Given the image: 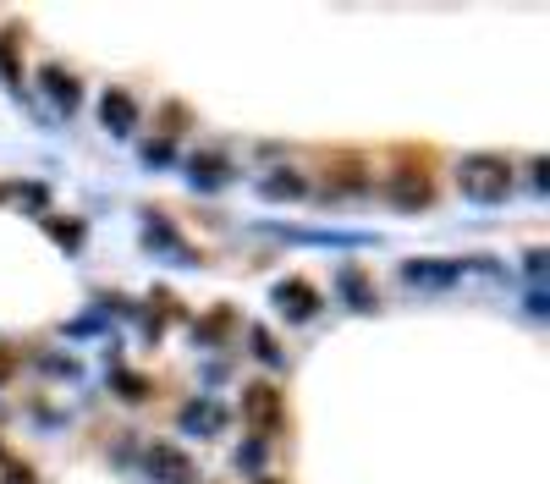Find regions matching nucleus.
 I'll return each mask as SVG.
<instances>
[{
	"mask_svg": "<svg viewBox=\"0 0 550 484\" xmlns=\"http://www.w3.org/2000/svg\"><path fill=\"white\" fill-rule=\"evenodd\" d=\"M457 187L473 204H501V198L512 193V165L495 160V154H468V160L457 165Z\"/></svg>",
	"mask_w": 550,
	"mask_h": 484,
	"instance_id": "1",
	"label": "nucleus"
},
{
	"mask_svg": "<svg viewBox=\"0 0 550 484\" xmlns=\"http://www.w3.org/2000/svg\"><path fill=\"white\" fill-rule=\"evenodd\" d=\"M149 473L154 484H193V457L176 446H149Z\"/></svg>",
	"mask_w": 550,
	"mask_h": 484,
	"instance_id": "2",
	"label": "nucleus"
},
{
	"mask_svg": "<svg viewBox=\"0 0 550 484\" xmlns=\"http://www.w3.org/2000/svg\"><path fill=\"white\" fill-rule=\"evenodd\" d=\"M99 121H105V127L116 132V138L138 127V105H132L127 88H105V99H99Z\"/></svg>",
	"mask_w": 550,
	"mask_h": 484,
	"instance_id": "3",
	"label": "nucleus"
},
{
	"mask_svg": "<svg viewBox=\"0 0 550 484\" xmlns=\"http://www.w3.org/2000/svg\"><path fill=\"white\" fill-rule=\"evenodd\" d=\"M242 413H248L259 429L281 424V396H275V385H248V391H242Z\"/></svg>",
	"mask_w": 550,
	"mask_h": 484,
	"instance_id": "4",
	"label": "nucleus"
},
{
	"mask_svg": "<svg viewBox=\"0 0 550 484\" xmlns=\"http://www.w3.org/2000/svg\"><path fill=\"white\" fill-rule=\"evenodd\" d=\"M457 275H462V264H435V259L402 264V281H407V286H451Z\"/></svg>",
	"mask_w": 550,
	"mask_h": 484,
	"instance_id": "5",
	"label": "nucleus"
},
{
	"mask_svg": "<svg viewBox=\"0 0 550 484\" xmlns=\"http://www.w3.org/2000/svg\"><path fill=\"white\" fill-rule=\"evenodd\" d=\"M275 303H281V314L308 319L319 308V297H314V286H308V281H281V286H275Z\"/></svg>",
	"mask_w": 550,
	"mask_h": 484,
	"instance_id": "6",
	"label": "nucleus"
},
{
	"mask_svg": "<svg viewBox=\"0 0 550 484\" xmlns=\"http://www.w3.org/2000/svg\"><path fill=\"white\" fill-rule=\"evenodd\" d=\"M391 198H396L402 209L429 204V176H424V171H396V176H391Z\"/></svg>",
	"mask_w": 550,
	"mask_h": 484,
	"instance_id": "7",
	"label": "nucleus"
},
{
	"mask_svg": "<svg viewBox=\"0 0 550 484\" xmlns=\"http://www.w3.org/2000/svg\"><path fill=\"white\" fill-rule=\"evenodd\" d=\"M220 424H226V413H220L215 402H187L182 407V429H204V435H215Z\"/></svg>",
	"mask_w": 550,
	"mask_h": 484,
	"instance_id": "8",
	"label": "nucleus"
},
{
	"mask_svg": "<svg viewBox=\"0 0 550 484\" xmlns=\"http://www.w3.org/2000/svg\"><path fill=\"white\" fill-rule=\"evenodd\" d=\"M303 176L297 171H281V176H264V198H303Z\"/></svg>",
	"mask_w": 550,
	"mask_h": 484,
	"instance_id": "9",
	"label": "nucleus"
},
{
	"mask_svg": "<svg viewBox=\"0 0 550 484\" xmlns=\"http://www.w3.org/2000/svg\"><path fill=\"white\" fill-rule=\"evenodd\" d=\"M193 187H220L226 182V160H215V154H204V160H193Z\"/></svg>",
	"mask_w": 550,
	"mask_h": 484,
	"instance_id": "10",
	"label": "nucleus"
},
{
	"mask_svg": "<svg viewBox=\"0 0 550 484\" xmlns=\"http://www.w3.org/2000/svg\"><path fill=\"white\" fill-rule=\"evenodd\" d=\"M44 83H50V99H55L61 110H77V83H72L66 72H55V66H50V72H44Z\"/></svg>",
	"mask_w": 550,
	"mask_h": 484,
	"instance_id": "11",
	"label": "nucleus"
},
{
	"mask_svg": "<svg viewBox=\"0 0 550 484\" xmlns=\"http://www.w3.org/2000/svg\"><path fill=\"white\" fill-rule=\"evenodd\" d=\"M341 292L352 297V308H374V292H369V281H363V275L352 270V264H347V270H341Z\"/></svg>",
	"mask_w": 550,
	"mask_h": 484,
	"instance_id": "12",
	"label": "nucleus"
},
{
	"mask_svg": "<svg viewBox=\"0 0 550 484\" xmlns=\"http://www.w3.org/2000/svg\"><path fill=\"white\" fill-rule=\"evenodd\" d=\"M253 352H259V363H281V352H275V341L264 330H253Z\"/></svg>",
	"mask_w": 550,
	"mask_h": 484,
	"instance_id": "13",
	"label": "nucleus"
},
{
	"mask_svg": "<svg viewBox=\"0 0 550 484\" xmlns=\"http://www.w3.org/2000/svg\"><path fill=\"white\" fill-rule=\"evenodd\" d=\"M0 72L11 77V83H22V72H17V61H11V33L0 39Z\"/></svg>",
	"mask_w": 550,
	"mask_h": 484,
	"instance_id": "14",
	"label": "nucleus"
},
{
	"mask_svg": "<svg viewBox=\"0 0 550 484\" xmlns=\"http://www.w3.org/2000/svg\"><path fill=\"white\" fill-rule=\"evenodd\" d=\"M545 259H550L545 248H534V253H528V275H534V281H545Z\"/></svg>",
	"mask_w": 550,
	"mask_h": 484,
	"instance_id": "15",
	"label": "nucleus"
},
{
	"mask_svg": "<svg viewBox=\"0 0 550 484\" xmlns=\"http://www.w3.org/2000/svg\"><path fill=\"white\" fill-rule=\"evenodd\" d=\"M121 396H127V402H138V396H143V380H138V374H121Z\"/></svg>",
	"mask_w": 550,
	"mask_h": 484,
	"instance_id": "16",
	"label": "nucleus"
},
{
	"mask_svg": "<svg viewBox=\"0 0 550 484\" xmlns=\"http://www.w3.org/2000/svg\"><path fill=\"white\" fill-rule=\"evenodd\" d=\"M143 160L160 165V160H171V149H165V143H149V149H143Z\"/></svg>",
	"mask_w": 550,
	"mask_h": 484,
	"instance_id": "17",
	"label": "nucleus"
},
{
	"mask_svg": "<svg viewBox=\"0 0 550 484\" xmlns=\"http://www.w3.org/2000/svg\"><path fill=\"white\" fill-rule=\"evenodd\" d=\"M253 484H286V479H253Z\"/></svg>",
	"mask_w": 550,
	"mask_h": 484,
	"instance_id": "18",
	"label": "nucleus"
}]
</instances>
